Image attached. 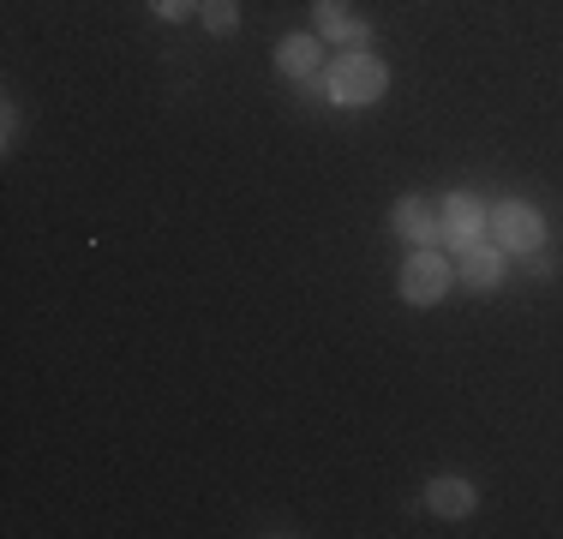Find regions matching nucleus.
<instances>
[{"mask_svg": "<svg viewBox=\"0 0 563 539\" xmlns=\"http://www.w3.org/2000/svg\"><path fill=\"white\" fill-rule=\"evenodd\" d=\"M384 90H390V73H384V61H372V54H342L336 66H330V102H378Z\"/></svg>", "mask_w": 563, "mask_h": 539, "instance_id": "nucleus-1", "label": "nucleus"}, {"mask_svg": "<svg viewBox=\"0 0 563 539\" xmlns=\"http://www.w3.org/2000/svg\"><path fill=\"white\" fill-rule=\"evenodd\" d=\"M450 276H455V270L438 258L432 246H413V258L401 264V300H408V306H438L450 294Z\"/></svg>", "mask_w": 563, "mask_h": 539, "instance_id": "nucleus-2", "label": "nucleus"}, {"mask_svg": "<svg viewBox=\"0 0 563 539\" xmlns=\"http://www.w3.org/2000/svg\"><path fill=\"white\" fill-rule=\"evenodd\" d=\"M486 228H492V240H498L504 252H540V240H545V222H540L533 205H492Z\"/></svg>", "mask_w": 563, "mask_h": 539, "instance_id": "nucleus-3", "label": "nucleus"}, {"mask_svg": "<svg viewBox=\"0 0 563 539\" xmlns=\"http://www.w3.org/2000/svg\"><path fill=\"white\" fill-rule=\"evenodd\" d=\"M479 228H486V210L474 205L467 193H455V198H444V240L455 252H467L479 240Z\"/></svg>", "mask_w": 563, "mask_h": 539, "instance_id": "nucleus-4", "label": "nucleus"}, {"mask_svg": "<svg viewBox=\"0 0 563 539\" xmlns=\"http://www.w3.org/2000/svg\"><path fill=\"white\" fill-rule=\"evenodd\" d=\"M474 504H479V492H474V480H462V474H438L426 485V509H432V516H467Z\"/></svg>", "mask_w": 563, "mask_h": 539, "instance_id": "nucleus-5", "label": "nucleus"}, {"mask_svg": "<svg viewBox=\"0 0 563 539\" xmlns=\"http://www.w3.org/2000/svg\"><path fill=\"white\" fill-rule=\"evenodd\" d=\"M455 270H462V282H467L474 294H492V288L504 282V246H479V240H474Z\"/></svg>", "mask_w": 563, "mask_h": 539, "instance_id": "nucleus-6", "label": "nucleus"}, {"mask_svg": "<svg viewBox=\"0 0 563 539\" xmlns=\"http://www.w3.org/2000/svg\"><path fill=\"white\" fill-rule=\"evenodd\" d=\"M318 31L330 36V43H347V48H360L372 36V24L366 19H354V12L342 7V0H318Z\"/></svg>", "mask_w": 563, "mask_h": 539, "instance_id": "nucleus-7", "label": "nucleus"}, {"mask_svg": "<svg viewBox=\"0 0 563 539\" xmlns=\"http://www.w3.org/2000/svg\"><path fill=\"white\" fill-rule=\"evenodd\" d=\"M390 222H396L401 240H413V246H432V240H444V228L432 222V210H426L420 198H401V205L390 210Z\"/></svg>", "mask_w": 563, "mask_h": 539, "instance_id": "nucleus-8", "label": "nucleus"}, {"mask_svg": "<svg viewBox=\"0 0 563 539\" xmlns=\"http://www.w3.org/2000/svg\"><path fill=\"white\" fill-rule=\"evenodd\" d=\"M276 66L288 78H312L318 66H324V43H318V36H288V43L276 48Z\"/></svg>", "mask_w": 563, "mask_h": 539, "instance_id": "nucleus-9", "label": "nucleus"}, {"mask_svg": "<svg viewBox=\"0 0 563 539\" xmlns=\"http://www.w3.org/2000/svg\"><path fill=\"white\" fill-rule=\"evenodd\" d=\"M198 12H205V24H210L217 36H228V31L240 24V7H234V0H198Z\"/></svg>", "mask_w": 563, "mask_h": 539, "instance_id": "nucleus-10", "label": "nucleus"}, {"mask_svg": "<svg viewBox=\"0 0 563 539\" xmlns=\"http://www.w3.org/2000/svg\"><path fill=\"white\" fill-rule=\"evenodd\" d=\"M151 12H156V19H168V24H180L186 12H198V0H151Z\"/></svg>", "mask_w": 563, "mask_h": 539, "instance_id": "nucleus-11", "label": "nucleus"}, {"mask_svg": "<svg viewBox=\"0 0 563 539\" xmlns=\"http://www.w3.org/2000/svg\"><path fill=\"white\" fill-rule=\"evenodd\" d=\"M521 258H528V276H552V258H545V252H521Z\"/></svg>", "mask_w": 563, "mask_h": 539, "instance_id": "nucleus-12", "label": "nucleus"}]
</instances>
